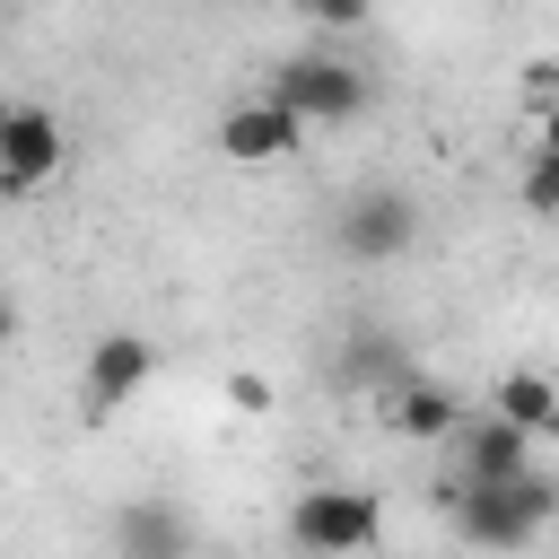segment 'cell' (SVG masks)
Wrapping results in <instances>:
<instances>
[{"label":"cell","mask_w":559,"mask_h":559,"mask_svg":"<svg viewBox=\"0 0 559 559\" xmlns=\"http://www.w3.org/2000/svg\"><path fill=\"white\" fill-rule=\"evenodd\" d=\"M437 498H445V515H454V533L472 550H524L559 515V480L550 472H515V480H463L454 472Z\"/></svg>","instance_id":"obj_1"},{"label":"cell","mask_w":559,"mask_h":559,"mask_svg":"<svg viewBox=\"0 0 559 559\" xmlns=\"http://www.w3.org/2000/svg\"><path fill=\"white\" fill-rule=\"evenodd\" d=\"M288 542H297L306 559H367V550L384 542V507H376V489L323 480V489H306V498L288 507Z\"/></svg>","instance_id":"obj_2"},{"label":"cell","mask_w":559,"mask_h":559,"mask_svg":"<svg viewBox=\"0 0 559 559\" xmlns=\"http://www.w3.org/2000/svg\"><path fill=\"white\" fill-rule=\"evenodd\" d=\"M61 166H70V131H61V114L35 105V96H17V105L0 114V192H9V201H35Z\"/></svg>","instance_id":"obj_3"},{"label":"cell","mask_w":559,"mask_h":559,"mask_svg":"<svg viewBox=\"0 0 559 559\" xmlns=\"http://www.w3.org/2000/svg\"><path fill=\"white\" fill-rule=\"evenodd\" d=\"M262 96H280V105H288V114H306V122H349V114H367V79H358L349 61H332V52L271 61Z\"/></svg>","instance_id":"obj_4"},{"label":"cell","mask_w":559,"mask_h":559,"mask_svg":"<svg viewBox=\"0 0 559 559\" xmlns=\"http://www.w3.org/2000/svg\"><path fill=\"white\" fill-rule=\"evenodd\" d=\"M332 245L349 253V262H393V253H411L419 245V210L402 201V192H349L341 201V218H332Z\"/></svg>","instance_id":"obj_5"},{"label":"cell","mask_w":559,"mask_h":559,"mask_svg":"<svg viewBox=\"0 0 559 559\" xmlns=\"http://www.w3.org/2000/svg\"><path fill=\"white\" fill-rule=\"evenodd\" d=\"M306 131H314V122H306V114H288L280 96H245V105H227V114H218V131H210V140H218V157H227V166H271V157H288Z\"/></svg>","instance_id":"obj_6"},{"label":"cell","mask_w":559,"mask_h":559,"mask_svg":"<svg viewBox=\"0 0 559 559\" xmlns=\"http://www.w3.org/2000/svg\"><path fill=\"white\" fill-rule=\"evenodd\" d=\"M148 376H157V349H148L140 332H105V341L87 349V376H79V411H87V428H105Z\"/></svg>","instance_id":"obj_7"},{"label":"cell","mask_w":559,"mask_h":559,"mask_svg":"<svg viewBox=\"0 0 559 559\" xmlns=\"http://www.w3.org/2000/svg\"><path fill=\"white\" fill-rule=\"evenodd\" d=\"M114 542H122V559H192V524L166 498H131L114 515Z\"/></svg>","instance_id":"obj_8"},{"label":"cell","mask_w":559,"mask_h":559,"mask_svg":"<svg viewBox=\"0 0 559 559\" xmlns=\"http://www.w3.org/2000/svg\"><path fill=\"white\" fill-rule=\"evenodd\" d=\"M515 472H533V437H524L515 419L480 411V419L463 428V480H515Z\"/></svg>","instance_id":"obj_9"},{"label":"cell","mask_w":559,"mask_h":559,"mask_svg":"<svg viewBox=\"0 0 559 559\" xmlns=\"http://www.w3.org/2000/svg\"><path fill=\"white\" fill-rule=\"evenodd\" d=\"M454 428H463V402H454L445 384L411 376V384L393 393V437H411V445H437V437H454Z\"/></svg>","instance_id":"obj_10"},{"label":"cell","mask_w":559,"mask_h":559,"mask_svg":"<svg viewBox=\"0 0 559 559\" xmlns=\"http://www.w3.org/2000/svg\"><path fill=\"white\" fill-rule=\"evenodd\" d=\"M489 411H498V419H515L524 437H559V384H550V376H533V367H515V376H498V393H489Z\"/></svg>","instance_id":"obj_11"},{"label":"cell","mask_w":559,"mask_h":559,"mask_svg":"<svg viewBox=\"0 0 559 559\" xmlns=\"http://www.w3.org/2000/svg\"><path fill=\"white\" fill-rule=\"evenodd\" d=\"M524 210H533V218H559V148H533V166H524Z\"/></svg>","instance_id":"obj_12"},{"label":"cell","mask_w":559,"mask_h":559,"mask_svg":"<svg viewBox=\"0 0 559 559\" xmlns=\"http://www.w3.org/2000/svg\"><path fill=\"white\" fill-rule=\"evenodd\" d=\"M524 105H559V61H524Z\"/></svg>","instance_id":"obj_13"},{"label":"cell","mask_w":559,"mask_h":559,"mask_svg":"<svg viewBox=\"0 0 559 559\" xmlns=\"http://www.w3.org/2000/svg\"><path fill=\"white\" fill-rule=\"evenodd\" d=\"M297 17H314V26H358L367 0H297Z\"/></svg>","instance_id":"obj_14"},{"label":"cell","mask_w":559,"mask_h":559,"mask_svg":"<svg viewBox=\"0 0 559 559\" xmlns=\"http://www.w3.org/2000/svg\"><path fill=\"white\" fill-rule=\"evenodd\" d=\"M542 148H559V105H542Z\"/></svg>","instance_id":"obj_15"}]
</instances>
